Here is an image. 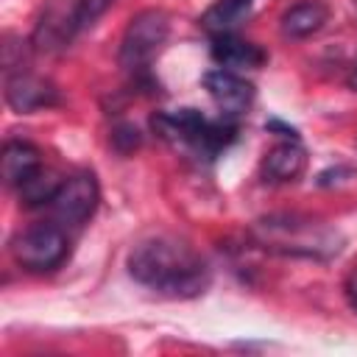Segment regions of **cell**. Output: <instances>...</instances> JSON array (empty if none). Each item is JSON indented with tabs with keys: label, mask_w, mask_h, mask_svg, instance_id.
<instances>
[{
	"label": "cell",
	"mask_w": 357,
	"mask_h": 357,
	"mask_svg": "<svg viewBox=\"0 0 357 357\" xmlns=\"http://www.w3.org/2000/svg\"><path fill=\"white\" fill-rule=\"evenodd\" d=\"M128 273L139 284L173 298H192L209 284L206 262L190 245L173 237H151L134 245L128 254Z\"/></svg>",
	"instance_id": "6da1fadb"
},
{
	"label": "cell",
	"mask_w": 357,
	"mask_h": 357,
	"mask_svg": "<svg viewBox=\"0 0 357 357\" xmlns=\"http://www.w3.org/2000/svg\"><path fill=\"white\" fill-rule=\"evenodd\" d=\"M254 234H257L262 248H271V251L287 254V257L329 259L343 245V237L335 229H329L312 218H301V215L262 218V220H257Z\"/></svg>",
	"instance_id": "7a4b0ae2"
},
{
	"label": "cell",
	"mask_w": 357,
	"mask_h": 357,
	"mask_svg": "<svg viewBox=\"0 0 357 357\" xmlns=\"http://www.w3.org/2000/svg\"><path fill=\"white\" fill-rule=\"evenodd\" d=\"M151 128L170 145L192 148L195 153L215 159L237 134V126L223 120H206L195 109H178V112H156L151 117Z\"/></svg>",
	"instance_id": "3957f363"
},
{
	"label": "cell",
	"mask_w": 357,
	"mask_h": 357,
	"mask_svg": "<svg viewBox=\"0 0 357 357\" xmlns=\"http://www.w3.org/2000/svg\"><path fill=\"white\" fill-rule=\"evenodd\" d=\"M167 33H170V20L162 8H145L134 14L120 42V67L131 73L145 70L167 42Z\"/></svg>",
	"instance_id": "277c9868"
},
{
	"label": "cell",
	"mask_w": 357,
	"mask_h": 357,
	"mask_svg": "<svg viewBox=\"0 0 357 357\" xmlns=\"http://www.w3.org/2000/svg\"><path fill=\"white\" fill-rule=\"evenodd\" d=\"M67 245V234L59 223H33L14 237L11 254L20 268L31 273H45L64 262Z\"/></svg>",
	"instance_id": "5b68a950"
},
{
	"label": "cell",
	"mask_w": 357,
	"mask_h": 357,
	"mask_svg": "<svg viewBox=\"0 0 357 357\" xmlns=\"http://www.w3.org/2000/svg\"><path fill=\"white\" fill-rule=\"evenodd\" d=\"M98 201H100V190H98L95 176L92 173H75V176L61 181L59 192L50 201V209H53V218L59 223L81 226L98 209Z\"/></svg>",
	"instance_id": "8992f818"
},
{
	"label": "cell",
	"mask_w": 357,
	"mask_h": 357,
	"mask_svg": "<svg viewBox=\"0 0 357 357\" xmlns=\"http://www.w3.org/2000/svg\"><path fill=\"white\" fill-rule=\"evenodd\" d=\"M204 89L209 92V98L215 100V106L220 109L223 117H240L251 100H254V86L240 78L237 73L229 70H212L204 75Z\"/></svg>",
	"instance_id": "52a82bcc"
},
{
	"label": "cell",
	"mask_w": 357,
	"mask_h": 357,
	"mask_svg": "<svg viewBox=\"0 0 357 357\" xmlns=\"http://www.w3.org/2000/svg\"><path fill=\"white\" fill-rule=\"evenodd\" d=\"M59 100V92L50 81L33 75V73H8L6 78V103L25 114V112H36V109H45V106H53Z\"/></svg>",
	"instance_id": "ba28073f"
},
{
	"label": "cell",
	"mask_w": 357,
	"mask_h": 357,
	"mask_svg": "<svg viewBox=\"0 0 357 357\" xmlns=\"http://www.w3.org/2000/svg\"><path fill=\"white\" fill-rule=\"evenodd\" d=\"M307 167V151L298 139H287L273 145L262 159V176L268 181H296Z\"/></svg>",
	"instance_id": "9c48e42d"
},
{
	"label": "cell",
	"mask_w": 357,
	"mask_h": 357,
	"mask_svg": "<svg viewBox=\"0 0 357 357\" xmlns=\"http://www.w3.org/2000/svg\"><path fill=\"white\" fill-rule=\"evenodd\" d=\"M329 20V8L321 0H298L282 14V33L290 39H307L324 28Z\"/></svg>",
	"instance_id": "30bf717a"
},
{
	"label": "cell",
	"mask_w": 357,
	"mask_h": 357,
	"mask_svg": "<svg viewBox=\"0 0 357 357\" xmlns=\"http://www.w3.org/2000/svg\"><path fill=\"white\" fill-rule=\"evenodd\" d=\"M75 31H78V25H75L73 8L64 11L59 6H50L42 14V20H39V25L33 31V45L39 50H59V47H64L73 39Z\"/></svg>",
	"instance_id": "8fae6325"
},
{
	"label": "cell",
	"mask_w": 357,
	"mask_h": 357,
	"mask_svg": "<svg viewBox=\"0 0 357 357\" xmlns=\"http://www.w3.org/2000/svg\"><path fill=\"white\" fill-rule=\"evenodd\" d=\"M212 59L223 67L243 70V67H259L265 61V53L259 45L240 39L237 33H220L212 36Z\"/></svg>",
	"instance_id": "7c38bea8"
},
{
	"label": "cell",
	"mask_w": 357,
	"mask_h": 357,
	"mask_svg": "<svg viewBox=\"0 0 357 357\" xmlns=\"http://www.w3.org/2000/svg\"><path fill=\"white\" fill-rule=\"evenodd\" d=\"M42 165L39 159V151L31 145V142H22V139H8L3 145V153H0V173H3V181L17 187L22 178H28L36 167Z\"/></svg>",
	"instance_id": "4fadbf2b"
},
{
	"label": "cell",
	"mask_w": 357,
	"mask_h": 357,
	"mask_svg": "<svg viewBox=\"0 0 357 357\" xmlns=\"http://www.w3.org/2000/svg\"><path fill=\"white\" fill-rule=\"evenodd\" d=\"M251 14V0H218L215 6H209L201 14V28L209 36H220V33H234Z\"/></svg>",
	"instance_id": "5bb4252c"
},
{
	"label": "cell",
	"mask_w": 357,
	"mask_h": 357,
	"mask_svg": "<svg viewBox=\"0 0 357 357\" xmlns=\"http://www.w3.org/2000/svg\"><path fill=\"white\" fill-rule=\"evenodd\" d=\"M61 181L64 178H59V173L53 170V167H36L28 178H22L20 184H17V190H20V201L25 204V206H50V201H53V195L59 192V187H61Z\"/></svg>",
	"instance_id": "9a60e30c"
},
{
	"label": "cell",
	"mask_w": 357,
	"mask_h": 357,
	"mask_svg": "<svg viewBox=\"0 0 357 357\" xmlns=\"http://www.w3.org/2000/svg\"><path fill=\"white\" fill-rule=\"evenodd\" d=\"M112 3H114V0H75L73 14H75L78 31L86 28V25H92L98 17H103V14L112 8Z\"/></svg>",
	"instance_id": "2e32d148"
},
{
	"label": "cell",
	"mask_w": 357,
	"mask_h": 357,
	"mask_svg": "<svg viewBox=\"0 0 357 357\" xmlns=\"http://www.w3.org/2000/svg\"><path fill=\"white\" fill-rule=\"evenodd\" d=\"M139 142H142V137H139V131H137L131 123H120V126L112 131V145H114L120 153H131L134 148H139Z\"/></svg>",
	"instance_id": "e0dca14e"
},
{
	"label": "cell",
	"mask_w": 357,
	"mask_h": 357,
	"mask_svg": "<svg viewBox=\"0 0 357 357\" xmlns=\"http://www.w3.org/2000/svg\"><path fill=\"white\" fill-rule=\"evenodd\" d=\"M346 298H349V307L357 312V273H351L346 282Z\"/></svg>",
	"instance_id": "ac0fdd59"
},
{
	"label": "cell",
	"mask_w": 357,
	"mask_h": 357,
	"mask_svg": "<svg viewBox=\"0 0 357 357\" xmlns=\"http://www.w3.org/2000/svg\"><path fill=\"white\" fill-rule=\"evenodd\" d=\"M354 3H357V0H354Z\"/></svg>",
	"instance_id": "d6986e66"
}]
</instances>
